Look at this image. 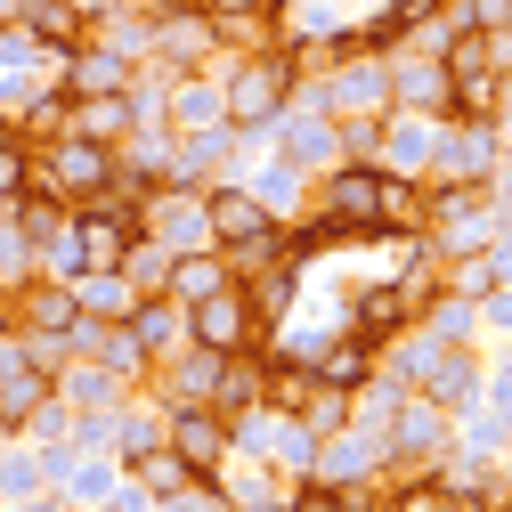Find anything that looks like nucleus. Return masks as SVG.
<instances>
[{"instance_id": "c756f323", "label": "nucleus", "mask_w": 512, "mask_h": 512, "mask_svg": "<svg viewBox=\"0 0 512 512\" xmlns=\"http://www.w3.org/2000/svg\"><path fill=\"white\" fill-rule=\"evenodd\" d=\"M261 464H277V472L309 480V464H317V431H309L301 415H285V407H277V423H269V447H261Z\"/></svg>"}, {"instance_id": "bb28decb", "label": "nucleus", "mask_w": 512, "mask_h": 512, "mask_svg": "<svg viewBox=\"0 0 512 512\" xmlns=\"http://www.w3.org/2000/svg\"><path fill=\"white\" fill-rule=\"evenodd\" d=\"M41 49H57V57H66V49H82L90 41V17L74 9V0H25V17H17Z\"/></svg>"}, {"instance_id": "393cba45", "label": "nucleus", "mask_w": 512, "mask_h": 512, "mask_svg": "<svg viewBox=\"0 0 512 512\" xmlns=\"http://www.w3.org/2000/svg\"><path fill=\"white\" fill-rule=\"evenodd\" d=\"M122 326H131L139 342H147V358L163 366L171 350H187V342H196V334H187V301H171V293H155V301H139L131 317H122Z\"/></svg>"}, {"instance_id": "aec40b11", "label": "nucleus", "mask_w": 512, "mask_h": 512, "mask_svg": "<svg viewBox=\"0 0 512 512\" xmlns=\"http://www.w3.org/2000/svg\"><path fill=\"white\" fill-rule=\"evenodd\" d=\"M269 399V358L261 350H228L220 358V374H212V415H244V407H261Z\"/></svg>"}, {"instance_id": "412c9836", "label": "nucleus", "mask_w": 512, "mask_h": 512, "mask_svg": "<svg viewBox=\"0 0 512 512\" xmlns=\"http://www.w3.org/2000/svg\"><path fill=\"white\" fill-rule=\"evenodd\" d=\"M114 480H122V456H106V447H90V456H82V447H74V456H66V472H57L49 488L66 496L74 512H98V504L114 496Z\"/></svg>"}, {"instance_id": "c03bdc74", "label": "nucleus", "mask_w": 512, "mask_h": 512, "mask_svg": "<svg viewBox=\"0 0 512 512\" xmlns=\"http://www.w3.org/2000/svg\"><path fill=\"white\" fill-rule=\"evenodd\" d=\"M0 512H74L57 488H41V496H17V504H0Z\"/></svg>"}, {"instance_id": "de8ad7c7", "label": "nucleus", "mask_w": 512, "mask_h": 512, "mask_svg": "<svg viewBox=\"0 0 512 512\" xmlns=\"http://www.w3.org/2000/svg\"><path fill=\"white\" fill-rule=\"evenodd\" d=\"M488 407H504V415H512V366H496V374H488Z\"/></svg>"}, {"instance_id": "4c0bfd02", "label": "nucleus", "mask_w": 512, "mask_h": 512, "mask_svg": "<svg viewBox=\"0 0 512 512\" xmlns=\"http://www.w3.org/2000/svg\"><path fill=\"white\" fill-rule=\"evenodd\" d=\"M25 171H33V147H25L17 131H0V204L25 196Z\"/></svg>"}, {"instance_id": "dca6fc26", "label": "nucleus", "mask_w": 512, "mask_h": 512, "mask_svg": "<svg viewBox=\"0 0 512 512\" xmlns=\"http://www.w3.org/2000/svg\"><path fill=\"white\" fill-rule=\"evenodd\" d=\"M220 496H228V512H285V496L301 488L293 472H277V464H244V456H228L220 472Z\"/></svg>"}, {"instance_id": "7ed1b4c3", "label": "nucleus", "mask_w": 512, "mask_h": 512, "mask_svg": "<svg viewBox=\"0 0 512 512\" xmlns=\"http://www.w3.org/2000/svg\"><path fill=\"white\" fill-rule=\"evenodd\" d=\"M317 220L334 228V244H374V220H382V171L374 163H334V171H317Z\"/></svg>"}, {"instance_id": "864d4df0", "label": "nucleus", "mask_w": 512, "mask_h": 512, "mask_svg": "<svg viewBox=\"0 0 512 512\" xmlns=\"http://www.w3.org/2000/svg\"><path fill=\"white\" fill-rule=\"evenodd\" d=\"M0 131H9V122H0Z\"/></svg>"}, {"instance_id": "f8f14e48", "label": "nucleus", "mask_w": 512, "mask_h": 512, "mask_svg": "<svg viewBox=\"0 0 512 512\" xmlns=\"http://www.w3.org/2000/svg\"><path fill=\"white\" fill-rule=\"evenodd\" d=\"M236 179H244L277 220H309V204H317V179H309L301 163H285L277 147H252V163H236Z\"/></svg>"}, {"instance_id": "9b49d317", "label": "nucleus", "mask_w": 512, "mask_h": 512, "mask_svg": "<svg viewBox=\"0 0 512 512\" xmlns=\"http://www.w3.org/2000/svg\"><path fill=\"white\" fill-rule=\"evenodd\" d=\"M431 155H439V122H431V114H407V106L382 114L374 171H391V179H431Z\"/></svg>"}, {"instance_id": "cd10ccee", "label": "nucleus", "mask_w": 512, "mask_h": 512, "mask_svg": "<svg viewBox=\"0 0 512 512\" xmlns=\"http://www.w3.org/2000/svg\"><path fill=\"white\" fill-rule=\"evenodd\" d=\"M309 374L334 382V391H358V382H374V334H334L326 350H317Z\"/></svg>"}, {"instance_id": "2eb2a0df", "label": "nucleus", "mask_w": 512, "mask_h": 512, "mask_svg": "<svg viewBox=\"0 0 512 512\" xmlns=\"http://www.w3.org/2000/svg\"><path fill=\"white\" fill-rule=\"evenodd\" d=\"M74 317H82V293L57 277H33L9 293V326H25V334H74Z\"/></svg>"}, {"instance_id": "f03ea898", "label": "nucleus", "mask_w": 512, "mask_h": 512, "mask_svg": "<svg viewBox=\"0 0 512 512\" xmlns=\"http://www.w3.org/2000/svg\"><path fill=\"white\" fill-rule=\"evenodd\" d=\"M334 122H358V114H391V49H342L334 66H317L301 82Z\"/></svg>"}, {"instance_id": "a878e982", "label": "nucleus", "mask_w": 512, "mask_h": 512, "mask_svg": "<svg viewBox=\"0 0 512 512\" xmlns=\"http://www.w3.org/2000/svg\"><path fill=\"white\" fill-rule=\"evenodd\" d=\"M220 285H236V269H228V252L220 244H204V252H179V261H171V301H187V309H196L204 293H220Z\"/></svg>"}, {"instance_id": "09e8293b", "label": "nucleus", "mask_w": 512, "mask_h": 512, "mask_svg": "<svg viewBox=\"0 0 512 512\" xmlns=\"http://www.w3.org/2000/svg\"><path fill=\"white\" fill-rule=\"evenodd\" d=\"M496 131H504V147H512V82H504V106H496Z\"/></svg>"}, {"instance_id": "2f4dec72", "label": "nucleus", "mask_w": 512, "mask_h": 512, "mask_svg": "<svg viewBox=\"0 0 512 512\" xmlns=\"http://www.w3.org/2000/svg\"><path fill=\"white\" fill-rule=\"evenodd\" d=\"M74 293H82V317H106V326H122V317L139 309V293H131V277H122V269H90Z\"/></svg>"}, {"instance_id": "a211bd4d", "label": "nucleus", "mask_w": 512, "mask_h": 512, "mask_svg": "<svg viewBox=\"0 0 512 512\" xmlns=\"http://www.w3.org/2000/svg\"><path fill=\"white\" fill-rule=\"evenodd\" d=\"M163 114H171V131H212V122H228V106H220V66L171 74V82H163Z\"/></svg>"}, {"instance_id": "e433bc0d", "label": "nucleus", "mask_w": 512, "mask_h": 512, "mask_svg": "<svg viewBox=\"0 0 512 512\" xmlns=\"http://www.w3.org/2000/svg\"><path fill=\"white\" fill-rule=\"evenodd\" d=\"M122 472H139V480H147L155 496H179L187 480H196V472H187V464L171 456V447H155V456H139V464H122Z\"/></svg>"}, {"instance_id": "0eeeda50", "label": "nucleus", "mask_w": 512, "mask_h": 512, "mask_svg": "<svg viewBox=\"0 0 512 512\" xmlns=\"http://www.w3.org/2000/svg\"><path fill=\"white\" fill-rule=\"evenodd\" d=\"M139 236H155V244H171V252H204V244H212L204 187H147V196H139Z\"/></svg>"}, {"instance_id": "ddd939ff", "label": "nucleus", "mask_w": 512, "mask_h": 512, "mask_svg": "<svg viewBox=\"0 0 512 512\" xmlns=\"http://www.w3.org/2000/svg\"><path fill=\"white\" fill-rule=\"evenodd\" d=\"M374 472H391V447H382L374 431H334V439H317V464L309 480H326V488H374Z\"/></svg>"}, {"instance_id": "473e14b6", "label": "nucleus", "mask_w": 512, "mask_h": 512, "mask_svg": "<svg viewBox=\"0 0 512 512\" xmlns=\"http://www.w3.org/2000/svg\"><path fill=\"white\" fill-rule=\"evenodd\" d=\"M49 488V464H41V447L33 439H9L0 447V504H17V496H41Z\"/></svg>"}, {"instance_id": "ea45409f", "label": "nucleus", "mask_w": 512, "mask_h": 512, "mask_svg": "<svg viewBox=\"0 0 512 512\" xmlns=\"http://www.w3.org/2000/svg\"><path fill=\"white\" fill-rule=\"evenodd\" d=\"M163 512H228V496H220V480H187L179 496H163Z\"/></svg>"}, {"instance_id": "6e6552de", "label": "nucleus", "mask_w": 512, "mask_h": 512, "mask_svg": "<svg viewBox=\"0 0 512 512\" xmlns=\"http://www.w3.org/2000/svg\"><path fill=\"white\" fill-rule=\"evenodd\" d=\"M504 171V131L496 122H439V155H431V179H464V187H488Z\"/></svg>"}, {"instance_id": "1a4fd4ad", "label": "nucleus", "mask_w": 512, "mask_h": 512, "mask_svg": "<svg viewBox=\"0 0 512 512\" xmlns=\"http://www.w3.org/2000/svg\"><path fill=\"white\" fill-rule=\"evenodd\" d=\"M187 334H196L204 350H261V309H252V293L244 285H220V293H204L196 309H187Z\"/></svg>"}, {"instance_id": "5fc2aeb1", "label": "nucleus", "mask_w": 512, "mask_h": 512, "mask_svg": "<svg viewBox=\"0 0 512 512\" xmlns=\"http://www.w3.org/2000/svg\"><path fill=\"white\" fill-rule=\"evenodd\" d=\"M98 9H106V0H98Z\"/></svg>"}, {"instance_id": "c9c22d12", "label": "nucleus", "mask_w": 512, "mask_h": 512, "mask_svg": "<svg viewBox=\"0 0 512 512\" xmlns=\"http://www.w3.org/2000/svg\"><path fill=\"white\" fill-rule=\"evenodd\" d=\"M17 439H33V447H74V407H66V399H41V407L17 423Z\"/></svg>"}, {"instance_id": "79ce46f5", "label": "nucleus", "mask_w": 512, "mask_h": 512, "mask_svg": "<svg viewBox=\"0 0 512 512\" xmlns=\"http://www.w3.org/2000/svg\"><path fill=\"white\" fill-rule=\"evenodd\" d=\"M204 17H285V0H196Z\"/></svg>"}, {"instance_id": "c85d7f7f", "label": "nucleus", "mask_w": 512, "mask_h": 512, "mask_svg": "<svg viewBox=\"0 0 512 512\" xmlns=\"http://www.w3.org/2000/svg\"><path fill=\"white\" fill-rule=\"evenodd\" d=\"M33 277H41V244L25 236L17 204H0V301H9L17 285H33Z\"/></svg>"}, {"instance_id": "49530a36", "label": "nucleus", "mask_w": 512, "mask_h": 512, "mask_svg": "<svg viewBox=\"0 0 512 512\" xmlns=\"http://www.w3.org/2000/svg\"><path fill=\"white\" fill-rule=\"evenodd\" d=\"M488 196H496V220H504V236H512V171L488 179Z\"/></svg>"}, {"instance_id": "7c9ffc66", "label": "nucleus", "mask_w": 512, "mask_h": 512, "mask_svg": "<svg viewBox=\"0 0 512 512\" xmlns=\"http://www.w3.org/2000/svg\"><path fill=\"white\" fill-rule=\"evenodd\" d=\"M171 261H179L171 244H155V236H131V244H122V261H114V269L131 277V293H139V301H155V293L171 285Z\"/></svg>"}, {"instance_id": "72a5a7b5", "label": "nucleus", "mask_w": 512, "mask_h": 512, "mask_svg": "<svg viewBox=\"0 0 512 512\" xmlns=\"http://www.w3.org/2000/svg\"><path fill=\"white\" fill-rule=\"evenodd\" d=\"M41 399H57V382H49V374H41L33 358H25V366H9V374H0V415H9V431H17V423H25L33 407H41Z\"/></svg>"}, {"instance_id": "4be33fe9", "label": "nucleus", "mask_w": 512, "mask_h": 512, "mask_svg": "<svg viewBox=\"0 0 512 512\" xmlns=\"http://www.w3.org/2000/svg\"><path fill=\"white\" fill-rule=\"evenodd\" d=\"M66 131H82V139H98V147H122V139L139 131V114H131V90H90V98H74Z\"/></svg>"}, {"instance_id": "f704fd0d", "label": "nucleus", "mask_w": 512, "mask_h": 512, "mask_svg": "<svg viewBox=\"0 0 512 512\" xmlns=\"http://www.w3.org/2000/svg\"><path fill=\"white\" fill-rule=\"evenodd\" d=\"M293 415H301V423H309L317 439H334V431H350V391H334V382H317V391H309V399H301Z\"/></svg>"}, {"instance_id": "b1692460", "label": "nucleus", "mask_w": 512, "mask_h": 512, "mask_svg": "<svg viewBox=\"0 0 512 512\" xmlns=\"http://www.w3.org/2000/svg\"><path fill=\"white\" fill-rule=\"evenodd\" d=\"M155 447H163V399L139 382V391L114 407V456H122V464H139V456H155Z\"/></svg>"}, {"instance_id": "20e7f679", "label": "nucleus", "mask_w": 512, "mask_h": 512, "mask_svg": "<svg viewBox=\"0 0 512 512\" xmlns=\"http://www.w3.org/2000/svg\"><path fill=\"white\" fill-rule=\"evenodd\" d=\"M447 439H456V415H447V407H431L423 391H399V407H391V431H382V447H391V480H415V472H431V464L447 456Z\"/></svg>"}, {"instance_id": "603ef678", "label": "nucleus", "mask_w": 512, "mask_h": 512, "mask_svg": "<svg viewBox=\"0 0 512 512\" xmlns=\"http://www.w3.org/2000/svg\"><path fill=\"white\" fill-rule=\"evenodd\" d=\"M0 317H9V301H0Z\"/></svg>"}, {"instance_id": "423d86ee", "label": "nucleus", "mask_w": 512, "mask_h": 512, "mask_svg": "<svg viewBox=\"0 0 512 512\" xmlns=\"http://www.w3.org/2000/svg\"><path fill=\"white\" fill-rule=\"evenodd\" d=\"M33 163H41V179H49L66 204H90V196L114 187V147H98V139H82V131H57L49 147H33Z\"/></svg>"}, {"instance_id": "3c124183", "label": "nucleus", "mask_w": 512, "mask_h": 512, "mask_svg": "<svg viewBox=\"0 0 512 512\" xmlns=\"http://www.w3.org/2000/svg\"><path fill=\"white\" fill-rule=\"evenodd\" d=\"M9 439H17V431H9V415H0V447H9Z\"/></svg>"}, {"instance_id": "37998d69", "label": "nucleus", "mask_w": 512, "mask_h": 512, "mask_svg": "<svg viewBox=\"0 0 512 512\" xmlns=\"http://www.w3.org/2000/svg\"><path fill=\"white\" fill-rule=\"evenodd\" d=\"M480 326H488V334H512V285H496V293L480 301Z\"/></svg>"}, {"instance_id": "a19ab883", "label": "nucleus", "mask_w": 512, "mask_h": 512, "mask_svg": "<svg viewBox=\"0 0 512 512\" xmlns=\"http://www.w3.org/2000/svg\"><path fill=\"white\" fill-rule=\"evenodd\" d=\"M285 512H342V488H326V480H301V488L285 496Z\"/></svg>"}, {"instance_id": "6ab92c4d", "label": "nucleus", "mask_w": 512, "mask_h": 512, "mask_svg": "<svg viewBox=\"0 0 512 512\" xmlns=\"http://www.w3.org/2000/svg\"><path fill=\"white\" fill-rule=\"evenodd\" d=\"M131 391H139V382H122L106 358H74L66 374H57V399H66L74 415H114V407L131 399Z\"/></svg>"}, {"instance_id": "f3484780", "label": "nucleus", "mask_w": 512, "mask_h": 512, "mask_svg": "<svg viewBox=\"0 0 512 512\" xmlns=\"http://www.w3.org/2000/svg\"><path fill=\"white\" fill-rule=\"evenodd\" d=\"M391 106L447 122V66L439 57H415V49H391Z\"/></svg>"}, {"instance_id": "9d476101", "label": "nucleus", "mask_w": 512, "mask_h": 512, "mask_svg": "<svg viewBox=\"0 0 512 512\" xmlns=\"http://www.w3.org/2000/svg\"><path fill=\"white\" fill-rule=\"evenodd\" d=\"M163 447L196 472V480H212L236 447H228V415H212V407H163Z\"/></svg>"}, {"instance_id": "a18cd8bd", "label": "nucleus", "mask_w": 512, "mask_h": 512, "mask_svg": "<svg viewBox=\"0 0 512 512\" xmlns=\"http://www.w3.org/2000/svg\"><path fill=\"white\" fill-rule=\"evenodd\" d=\"M488 277H496V285H512V236H496V244H488Z\"/></svg>"}, {"instance_id": "5701e85b", "label": "nucleus", "mask_w": 512, "mask_h": 512, "mask_svg": "<svg viewBox=\"0 0 512 512\" xmlns=\"http://www.w3.org/2000/svg\"><path fill=\"white\" fill-rule=\"evenodd\" d=\"M57 82H66L74 98H90V90H131V82H139V66H131V57H114V49H98V41H82V49H66Z\"/></svg>"}, {"instance_id": "4468645a", "label": "nucleus", "mask_w": 512, "mask_h": 512, "mask_svg": "<svg viewBox=\"0 0 512 512\" xmlns=\"http://www.w3.org/2000/svg\"><path fill=\"white\" fill-rule=\"evenodd\" d=\"M204 204H212V244H220V252H228V244H252L261 228H277V212L252 196L244 179H212V187H204Z\"/></svg>"}, {"instance_id": "f257e3e1", "label": "nucleus", "mask_w": 512, "mask_h": 512, "mask_svg": "<svg viewBox=\"0 0 512 512\" xmlns=\"http://www.w3.org/2000/svg\"><path fill=\"white\" fill-rule=\"evenodd\" d=\"M293 90H301V66L285 49H252V57H220V106H228V122L244 139H261L269 122L293 106Z\"/></svg>"}, {"instance_id": "8fccbe9b", "label": "nucleus", "mask_w": 512, "mask_h": 512, "mask_svg": "<svg viewBox=\"0 0 512 512\" xmlns=\"http://www.w3.org/2000/svg\"><path fill=\"white\" fill-rule=\"evenodd\" d=\"M155 9H196V0H155Z\"/></svg>"}, {"instance_id": "39448f33", "label": "nucleus", "mask_w": 512, "mask_h": 512, "mask_svg": "<svg viewBox=\"0 0 512 512\" xmlns=\"http://www.w3.org/2000/svg\"><path fill=\"white\" fill-rule=\"evenodd\" d=\"M252 147H277L285 163H301V171L317 179V171H334V163H342V122H334L326 106H317L309 90H293V106H285V114H277V122H269V131L252 139Z\"/></svg>"}, {"instance_id": "58836bf2", "label": "nucleus", "mask_w": 512, "mask_h": 512, "mask_svg": "<svg viewBox=\"0 0 512 512\" xmlns=\"http://www.w3.org/2000/svg\"><path fill=\"white\" fill-rule=\"evenodd\" d=\"M98 512H163V496H155L139 472H122V480H114V496H106Z\"/></svg>"}]
</instances>
